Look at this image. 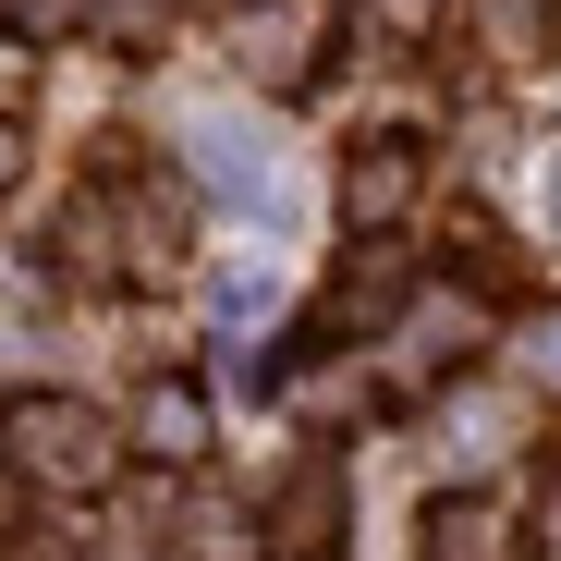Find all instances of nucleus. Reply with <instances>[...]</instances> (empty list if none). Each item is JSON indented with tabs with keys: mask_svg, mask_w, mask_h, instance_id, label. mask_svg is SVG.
Masks as SVG:
<instances>
[{
	"mask_svg": "<svg viewBox=\"0 0 561 561\" xmlns=\"http://www.w3.org/2000/svg\"><path fill=\"white\" fill-rule=\"evenodd\" d=\"M0 451H13L25 477H61V489H99L111 477L99 415H73V403H0Z\"/></svg>",
	"mask_w": 561,
	"mask_h": 561,
	"instance_id": "obj_1",
	"label": "nucleus"
},
{
	"mask_svg": "<svg viewBox=\"0 0 561 561\" xmlns=\"http://www.w3.org/2000/svg\"><path fill=\"white\" fill-rule=\"evenodd\" d=\"M403 183H415L403 159H366V171H342V208H403Z\"/></svg>",
	"mask_w": 561,
	"mask_h": 561,
	"instance_id": "obj_4",
	"label": "nucleus"
},
{
	"mask_svg": "<svg viewBox=\"0 0 561 561\" xmlns=\"http://www.w3.org/2000/svg\"><path fill=\"white\" fill-rule=\"evenodd\" d=\"M0 171H13V147H0Z\"/></svg>",
	"mask_w": 561,
	"mask_h": 561,
	"instance_id": "obj_6",
	"label": "nucleus"
},
{
	"mask_svg": "<svg viewBox=\"0 0 561 561\" xmlns=\"http://www.w3.org/2000/svg\"><path fill=\"white\" fill-rule=\"evenodd\" d=\"M147 439H159V451H196V403H183V391L147 403Z\"/></svg>",
	"mask_w": 561,
	"mask_h": 561,
	"instance_id": "obj_5",
	"label": "nucleus"
},
{
	"mask_svg": "<svg viewBox=\"0 0 561 561\" xmlns=\"http://www.w3.org/2000/svg\"><path fill=\"white\" fill-rule=\"evenodd\" d=\"M439 561H513L501 549V513H439Z\"/></svg>",
	"mask_w": 561,
	"mask_h": 561,
	"instance_id": "obj_3",
	"label": "nucleus"
},
{
	"mask_svg": "<svg viewBox=\"0 0 561 561\" xmlns=\"http://www.w3.org/2000/svg\"><path fill=\"white\" fill-rule=\"evenodd\" d=\"M330 513H342V477H306L280 513V561H330Z\"/></svg>",
	"mask_w": 561,
	"mask_h": 561,
	"instance_id": "obj_2",
	"label": "nucleus"
}]
</instances>
